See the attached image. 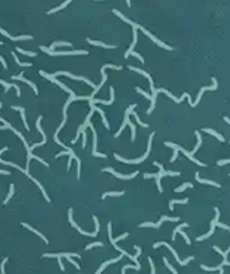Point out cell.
I'll return each instance as SVG.
<instances>
[{
    "instance_id": "d590c367",
    "label": "cell",
    "mask_w": 230,
    "mask_h": 274,
    "mask_svg": "<svg viewBox=\"0 0 230 274\" xmlns=\"http://www.w3.org/2000/svg\"><path fill=\"white\" fill-rule=\"evenodd\" d=\"M131 113H132V116H133L135 118H136V121L139 122V125H140V126H143V128H148V124H145V122H143V121L140 120V117H139V114L136 113V111H135V109H133V110H131Z\"/></svg>"
},
{
    "instance_id": "d6a6232c",
    "label": "cell",
    "mask_w": 230,
    "mask_h": 274,
    "mask_svg": "<svg viewBox=\"0 0 230 274\" xmlns=\"http://www.w3.org/2000/svg\"><path fill=\"white\" fill-rule=\"evenodd\" d=\"M213 249H214V250H215V251H217V253H218V254H221L222 257H224V261H228V254H229V253H230V246H229V249H228V250H226V251H222V250H221V249H219V247H218V246H214V247H213Z\"/></svg>"
},
{
    "instance_id": "4fadbf2b",
    "label": "cell",
    "mask_w": 230,
    "mask_h": 274,
    "mask_svg": "<svg viewBox=\"0 0 230 274\" xmlns=\"http://www.w3.org/2000/svg\"><path fill=\"white\" fill-rule=\"evenodd\" d=\"M102 171H104V172H109V174L114 175V176L118 177V179H123V180H132V179H133V177H136L137 175H139V171H135L133 174H131V175H123V174H118V172H116V171L113 170V168H110V167L104 168Z\"/></svg>"
},
{
    "instance_id": "681fc988",
    "label": "cell",
    "mask_w": 230,
    "mask_h": 274,
    "mask_svg": "<svg viewBox=\"0 0 230 274\" xmlns=\"http://www.w3.org/2000/svg\"><path fill=\"white\" fill-rule=\"evenodd\" d=\"M67 261H69L70 263H73V265H74V266H76V268H77V269H78V270L81 269V266H80V265H78V263H77V262H76V261H74V259L72 258V257H67Z\"/></svg>"
},
{
    "instance_id": "91938a15",
    "label": "cell",
    "mask_w": 230,
    "mask_h": 274,
    "mask_svg": "<svg viewBox=\"0 0 230 274\" xmlns=\"http://www.w3.org/2000/svg\"><path fill=\"white\" fill-rule=\"evenodd\" d=\"M127 4H128V7H131V0H127Z\"/></svg>"
},
{
    "instance_id": "f5cc1de1",
    "label": "cell",
    "mask_w": 230,
    "mask_h": 274,
    "mask_svg": "<svg viewBox=\"0 0 230 274\" xmlns=\"http://www.w3.org/2000/svg\"><path fill=\"white\" fill-rule=\"evenodd\" d=\"M178 152H179L178 149H174V155H172V157L170 159V161H171V163H174V161L176 160V157H178Z\"/></svg>"
},
{
    "instance_id": "7dc6e473",
    "label": "cell",
    "mask_w": 230,
    "mask_h": 274,
    "mask_svg": "<svg viewBox=\"0 0 230 274\" xmlns=\"http://www.w3.org/2000/svg\"><path fill=\"white\" fill-rule=\"evenodd\" d=\"M179 232H180V235L183 236V239L186 241V243H187V245H191V241H190V238H188V235L186 234V232H183V231H182V230H180V231H179Z\"/></svg>"
},
{
    "instance_id": "9a60e30c",
    "label": "cell",
    "mask_w": 230,
    "mask_h": 274,
    "mask_svg": "<svg viewBox=\"0 0 230 274\" xmlns=\"http://www.w3.org/2000/svg\"><path fill=\"white\" fill-rule=\"evenodd\" d=\"M40 121H42V116H39L38 117V120H36V128H38V130L40 132V134H42V137H43V140L40 141V143H35V144H32L31 147V151L32 149H35V148H38V147H42V145H45L46 143H47V137H46V133H45V130L42 129V126H40Z\"/></svg>"
},
{
    "instance_id": "f907efd6",
    "label": "cell",
    "mask_w": 230,
    "mask_h": 274,
    "mask_svg": "<svg viewBox=\"0 0 230 274\" xmlns=\"http://www.w3.org/2000/svg\"><path fill=\"white\" fill-rule=\"evenodd\" d=\"M81 137H82V148H85L86 141H87V138H86V133H85V132H82V133H81Z\"/></svg>"
},
{
    "instance_id": "ba28073f",
    "label": "cell",
    "mask_w": 230,
    "mask_h": 274,
    "mask_svg": "<svg viewBox=\"0 0 230 274\" xmlns=\"http://www.w3.org/2000/svg\"><path fill=\"white\" fill-rule=\"evenodd\" d=\"M165 147H170V148H172V149H178V151H180V152L184 155L186 157H187V159H190L191 161H194L195 164H198L199 167H206V164H205V163H202V161H199L198 159H195V157H194V156H192V155L190 153V152H187V151L184 149V148H182L180 145H178V144H172V143H165Z\"/></svg>"
},
{
    "instance_id": "5b68a950",
    "label": "cell",
    "mask_w": 230,
    "mask_h": 274,
    "mask_svg": "<svg viewBox=\"0 0 230 274\" xmlns=\"http://www.w3.org/2000/svg\"><path fill=\"white\" fill-rule=\"evenodd\" d=\"M40 50L43 53L49 54V55H53V57H58V55H86L89 51L86 50H74V51H54V50H50L49 47H45V46H40Z\"/></svg>"
},
{
    "instance_id": "ee69618b",
    "label": "cell",
    "mask_w": 230,
    "mask_h": 274,
    "mask_svg": "<svg viewBox=\"0 0 230 274\" xmlns=\"http://www.w3.org/2000/svg\"><path fill=\"white\" fill-rule=\"evenodd\" d=\"M136 91H137V93H140V94H141V96H143V97H145V98H147V100H150V101L152 100V97L150 96V94H148V93H147V91L141 90V89H140V87H136Z\"/></svg>"
},
{
    "instance_id": "e0dca14e",
    "label": "cell",
    "mask_w": 230,
    "mask_h": 274,
    "mask_svg": "<svg viewBox=\"0 0 230 274\" xmlns=\"http://www.w3.org/2000/svg\"><path fill=\"white\" fill-rule=\"evenodd\" d=\"M108 236H109L110 245H113V246H114L118 241L128 238V236H129V234H128V232H125V234H121L120 236H117V238H113V236H112V223H108Z\"/></svg>"
},
{
    "instance_id": "52a82bcc",
    "label": "cell",
    "mask_w": 230,
    "mask_h": 274,
    "mask_svg": "<svg viewBox=\"0 0 230 274\" xmlns=\"http://www.w3.org/2000/svg\"><path fill=\"white\" fill-rule=\"evenodd\" d=\"M53 77H58V75H65V77H67V78H72V79H76V81H82V82H85L86 85H89L90 87H93V89H96V85L92 82L90 79H87V78H85V77H81V75H74V74H72V73H69V71H57V73H53L51 74Z\"/></svg>"
},
{
    "instance_id": "2e32d148",
    "label": "cell",
    "mask_w": 230,
    "mask_h": 274,
    "mask_svg": "<svg viewBox=\"0 0 230 274\" xmlns=\"http://www.w3.org/2000/svg\"><path fill=\"white\" fill-rule=\"evenodd\" d=\"M135 108H136V105H131V106L128 108L127 110H125V114H124V121H123V124H121V126H120V129H118V132H117L116 134H114V137H116V138H117V137L121 134V132L124 130V128L127 126L128 124H129V114H131V110H133Z\"/></svg>"
},
{
    "instance_id": "ffe728a7",
    "label": "cell",
    "mask_w": 230,
    "mask_h": 274,
    "mask_svg": "<svg viewBox=\"0 0 230 274\" xmlns=\"http://www.w3.org/2000/svg\"><path fill=\"white\" fill-rule=\"evenodd\" d=\"M129 70H132V71H136V73H139V74H141V75H144L145 78H147L148 81H150L151 91H154V90H155V86H154V79H152V77H151V74H150V73L144 71V70H141V69H137V67H133V66H129Z\"/></svg>"
},
{
    "instance_id": "74e56055",
    "label": "cell",
    "mask_w": 230,
    "mask_h": 274,
    "mask_svg": "<svg viewBox=\"0 0 230 274\" xmlns=\"http://www.w3.org/2000/svg\"><path fill=\"white\" fill-rule=\"evenodd\" d=\"M13 191H15V185L11 184V185H9V192H8V195L6 196V199H4V202H3V204H7V203L9 202V199H11V198H12V195H13Z\"/></svg>"
},
{
    "instance_id": "7a4b0ae2",
    "label": "cell",
    "mask_w": 230,
    "mask_h": 274,
    "mask_svg": "<svg viewBox=\"0 0 230 274\" xmlns=\"http://www.w3.org/2000/svg\"><path fill=\"white\" fill-rule=\"evenodd\" d=\"M7 151H8V147H4V148H2V149H0V163H2V164H6V165H9V167H13V168H16V170H19L20 172H23V174H24L26 176H28V177L31 179V180H32L34 183H35L36 185H38L40 191H42V194H43V196H45L46 202H50V198H49V195H47L46 189L42 187V184H40V183H39L38 180H36L35 177H34V176H31V175H30V172H28V171H27V170H23L22 167H19V165H18V164H15V163H11V161H6V160H3V159H2V155L4 153V152H7Z\"/></svg>"
},
{
    "instance_id": "60d3db41",
    "label": "cell",
    "mask_w": 230,
    "mask_h": 274,
    "mask_svg": "<svg viewBox=\"0 0 230 274\" xmlns=\"http://www.w3.org/2000/svg\"><path fill=\"white\" fill-rule=\"evenodd\" d=\"M201 268L203 269V270H206V272H215V270H221L224 266L222 265H218V266H215V268H209V266H205V265H201Z\"/></svg>"
},
{
    "instance_id": "7402d4cb",
    "label": "cell",
    "mask_w": 230,
    "mask_h": 274,
    "mask_svg": "<svg viewBox=\"0 0 230 274\" xmlns=\"http://www.w3.org/2000/svg\"><path fill=\"white\" fill-rule=\"evenodd\" d=\"M0 85L4 86L6 93H7V91H8L9 89H11V87H13V89L16 90V96L20 97V89H19V86H18V85H15V83H7L6 81H3V79H0Z\"/></svg>"
},
{
    "instance_id": "8992f818",
    "label": "cell",
    "mask_w": 230,
    "mask_h": 274,
    "mask_svg": "<svg viewBox=\"0 0 230 274\" xmlns=\"http://www.w3.org/2000/svg\"><path fill=\"white\" fill-rule=\"evenodd\" d=\"M160 246H165V247H167L168 250H170V251L172 253V255L175 257V259H176V261H178V263H179V265H182V266H186V265H187L188 262H190V261H192V259H194V257L191 255V257H188V258H186L184 261H180V258H179L178 253L175 251V250L172 249V246H171V245H168L167 242H156V243H155V245H154V249H158V247H160Z\"/></svg>"
},
{
    "instance_id": "816d5d0a",
    "label": "cell",
    "mask_w": 230,
    "mask_h": 274,
    "mask_svg": "<svg viewBox=\"0 0 230 274\" xmlns=\"http://www.w3.org/2000/svg\"><path fill=\"white\" fill-rule=\"evenodd\" d=\"M7 261H8V258H4V259H3V262H2V266H0V269H2V274H6V270H4V266H6V263H7Z\"/></svg>"
},
{
    "instance_id": "7c38bea8",
    "label": "cell",
    "mask_w": 230,
    "mask_h": 274,
    "mask_svg": "<svg viewBox=\"0 0 230 274\" xmlns=\"http://www.w3.org/2000/svg\"><path fill=\"white\" fill-rule=\"evenodd\" d=\"M154 165L159 168V172L156 174V177H155V179H156L158 189H159V192H163V187H161V177H163V176H167V171H165L163 165H161L160 163H158V161H155Z\"/></svg>"
},
{
    "instance_id": "cb8c5ba5",
    "label": "cell",
    "mask_w": 230,
    "mask_h": 274,
    "mask_svg": "<svg viewBox=\"0 0 230 274\" xmlns=\"http://www.w3.org/2000/svg\"><path fill=\"white\" fill-rule=\"evenodd\" d=\"M121 258H123V255H120V257H117V258H113V259H110V261H106V262H104L102 265L100 266V269L96 272V274H101L102 273V270L106 268L108 265H110V263H116V262H118V261H121Z\"/></svg>"
},
{
    "instance_id": "7bdbcfd3",
    "label": "cell",
    "mask_w": 230,
    "mask_h": 274,
    "mask_svg": "<svg viewBox=\"0 0 230 274\" xmlns=\"http://www.w3.org/2000/svg\"><path fill=\"white\" fill-rule=\"evenodd\" d=\"M102 242H93V243H90V245H87L86 247H85V250H90V249H93V247H102Z\"/></svg>"
},
{
    "instance_id": "5bb4252c",
    "label": "cell",
    "mask_w": 230,
    "mask_h": 274,
    "mask_svg": "<svg viewBox=\"0 0 230 274\" xmlns=\"http://www.w3.org/2000/svg\"><path fill=\"white\" fill-rule=\"evenodd\" d=\"M90 129H92V133H93V152L92 155L94 157H101V159H106V155L105 153H100L98 151H97V133H96V129H94V126L92 124H89Z\"/></svg>"
},
{
    "instance_id": "f6af8a7d",
    "label": "cell",
    "mask_w": 230,
    "mask_h": 274,
    "mask_svg": "<svg viewBox=\"0 0 230 274\" xmlns=\"http://www.w3.org/2000/svg\"><path fill=\"white\" fill-rule=\"evenodd\" d=\"M129 55H133L135 58H137V59L140 60L141 63H144V58H143V57H141V55H140V54H139V53H136V51H131V53H129Z\"/></svg>"
},
{
    "instance_id": "c3c4849f",
    "label": "cell",
    "mask_w": 230,
    "mask_h": 274,
    "mask_svg": "<svg viewBox=\"0 0 230 274\" xmlns=\"http://www.w3.org/2000/svg\"><path fill=\"white\" fill-rule=\"evenodd\" d=\"M225 164H230V159H225V160H218L217 161V165L218 167H222Z\"/></svg>"
},
{
    "instance_id": "f546056e",
    "label": "cell",
    "mask_w": 230,
    "mask_h": 274,
    "mask_svg": "<svg viewBox=\"0 0 230 274\" xmlns=\"http://www.w3.org/2000/svg\"><path fill=\"white\" fill-rule=\"evenodd\" d=\"M94 110H96V111H98V113H100L101 118H102V122H104V125H105V128H106V129H110L109 122H108V120H106V117H105V113H104V111L101 110L100 108H97V106H94Z\"/></svg>"
},
{
    "instance_id": "d4e9b609",
    "label": "cell",
    "mask_w": 230,
    "mask_h": 274,
    "mask_svg": "<svg viewBox=\"0 0 230 274\" xmlns=\"http://www.w3.org/2000/svg\"><path fill=\"white\" fill-rule=\"evenodd\" d=\"M22 226H23V227H26V228H28L30 231H32V232H34V234H36L38 236H40V238H42V239H43V241H45L46 243H49V239H47V238H46V236L43 235V234H40V232L38 231V230H35V228H34L32 226H30L28 223H22Z\"/></svg>"
},
{
    "instance_id": "11a10c76",
    "label": "cell",
    "mask_w": 230,
    "mask_h": 274,
    "mask_svg": "<svg viewBox=\"0 0 230 274\" xmlns=\"http://www.w3.org/2000/svg\"><path fill=\"white\" fill-rule=\"evenodd\" d=\"M217 226H219V227H222V228H225V230H229V231H230V227H229V226H226V225H224V223H219L218 222Z\"/></svg>"
},
{
    "instance_id": "f35d334b",
    "label": "cell",
    "mask_w": 230,
    "mask_h": 274,
    "mask_svg": "<svg viewBox=\"0 0 230 274\" xmlns=\"http://www.w3.org/2000/svg\"><path fill=\"white\" fill-rule=\"evenodd\" d=\"M186 188H192V184L191 183H184V184H182L180 187L175 188V192H183Z\"/></svg>"
},
{
    "instance_id": "4dcf8cb0",
    "label": "cell",
    "mask_w": 230,
    "mask_h": 274,
    "mask_svg": "<svg viewBox=\"0 0 230 274\" xmlns=\"http://www.w3.org/2000/svg\"><path fill=\"white\" fill-rule=\"evenodd\" d=\"M125 194L124 191H117V192H114V191H109V192H105V194H102V196H101V199H105V198H108V196H123Z\"/></svg>"
},
{
    "instance_id": "4316f807",
    "label": "cell",
    "mask_w": 230,
    "mask_h": 274,
    "mask_svg": "<svg viewBox=\"0 0 230 274\" xmlns=\"http://www.w3.org/2000/svg\"><path fill=\"white\" fill-rule=\"evenodd\" d=\"M195 179L199 181V183H202V184H209V185H214V187H221V184H218V183H215V181H211V180H207V179H201V176H199V174L197 172L195 174Z\"/></svg>"
},
{
    "instance_id": "9c48e42d",
    "label": "cell",
    "mask_w": 230,
    "mask_h": 274,
    "mask_svg": "<svg viewBox=\"0 0 230 274\" xmlns=\"http://www.w3.org/2000/svg\"><path fill=\"white\" fill-rule=\"evenodd\" d=\"M39 74H40V75H42V77H45L46 79L51 81L53 83H55L57 86H59V87H61V89H62V90L67 91V93H69L70 96H72V94H74V91H73L72 89H70V87H67L66 85H63V82H61V81H58V79L55 78V77H53L51 74H47V73H45V71H43V70H40V71H39Z\"/></svg>"
},
{
    "instance_id": "6f0895ef",
    "label": "cell",
    "mask_w": 230,
    "mask_h": 274,
    "mask_svg": "<svg viewBox=\"0 0 230 274\" xmlns=\"http://www.w3.org/2000/svg\"><path fill=\"white\" fill-rule=\"evenodd\" d=\"M0 174H3V175H9V171H3V170H0Z\"/></svg>"
},
{
    "instance_id": "8d00e7d4",
    "label": "cell",
    "mask_w": 230,
    "mask_h": 274,
    "mask_svg": "<svg viewBox=\"0 0 230 274\" xmlns=\"http://www.w3.org/2000/svg\"><path fill=\"white\" fill-rule=\"evenodd\" d=\"M59 46H67V47H70V46H72V43H70V42H54L53 45L49 47V49L50 50H54L55 47H59Z\"/></svg>"
},
{
    "instance_id": "83f0119b",
    "label": "cell",
    "mask_w": 230,
    "mask_h": 274,
    "mask_svg": "<svg viewBox=\"0 0 230 274\" xmlns=\"http://www.w3.org/2000/svg\"><path fill=\"white\" fill-rule=\"evenodd\" d=\"M186 203H188L187 198H186V199H172V200H170V210L172 211L175 204H186Z\"/></svg>"
},
{
    "instance_id": "94428289",
    "label": "cell",
    "mask_w": 230,
    "mask_h": 274,
    "mask_svg": "<svg viewBox=\"0 0 230 274\" xmlns=\"http://www.w3.org/2000/svg\"><path fill=\"white\" fill-rule=\"evenodd\" d=\"M0 45H3V42H0Z\"/></svg>"
},
{
    "instance_id": "44dd1931",
    "label": "cell",
    "mask_w": 230,
    "mask_h": 274,
    "mask_svg": "<svg viewBox=\"0 0 230 274\" xmlns=\"http://www.w3.org/2000/svg\"><path fill=\"white\" fill-rule=\"evenodd\" d=\"M12 109H13V110H19V111H20V116H22V120H23V124H24L26 130H30V126H28V124H27V118H26L24 108H22V106H15V105H12Z\"/></svg>"
},
{
    "instance_id": "277c9868",
    "label": "cell",
    "mask_w": 230,
    "mask_h": 274,
    "mask_svg": "<svg viewBox=\"0 0 230 274\" xmlns=\"http://www.w3.org/2000/svg\"><path fill=\"white\" fill-rule=\"evenodd\" d=\"M67 216H69V222H70V225H72L76 230H78L80 234H82V235H85V236H96L97 234H98V231H100V222H98V219H97V216H96V215L93 216V222L96 223V230H94V232H86V231H83V230L81 228L76 222H74V219H73V210H72V208L69 210V215H67Z\"/></svg>"
},
{
    "instance_id": "603a6c76",
    "label": "cell",
    "mask_w": 230,
    "mask_h": 274,
    "mask_svg": "<svg viewBox=\"0 0 230 274\" xmlns=\"http://www.w3.org/2000/svg\"><path fill=\"white\" fill-rule=\"evenodd\" d=\"M136 43H137V28H136V27H133V40H132V45L129 46L128 51L124 54L125 58H128V57H129V53H131V51H133V47L136 46Z\"/></svg>"
},
{
    "instance_id": "9f6ffc18",
    "label": "cell",
    "mask_w": 230,
    "mask_h": 274,
    "mask_svg": "<svg viewBox=\"0 0 230 274\" xmlns=\"http://www.w3.org/2000/svg\"><path fill=\"white\" fill-rule=\"evenodd\" d=\"M57 259H58V265H59L61 270L63 272V270H65V266H63V263H62V259H61V258H57Z\"/></svg>"
},
{
    "instance_id": "1f68e13d",
    "label": "cell",
    "mask_w": 230,
    "mask_h": 274,
    "mask_svg": "<svg viewBox=\"0 0 230 274\" xmlns=\"http://www.w3.org/2000/svg\"><path fill=\"white\" fill-rule=\"evenodd\" d=\"M203 132H206V133H209V134H213V136L217 137L219 141H225V138H224V136H222V134H219L218 132H215V130H213V129H209V128H206V129H203Z\"/></svg>"
},
{
    "instance_id": "30bf717a",
    "label": "cell",
    "mask_w": 230,
    "mask_h": 274,
    "mask_svg": "<svg viewBox=\"0 0 230 274\" xmlns=\"http://www.w3.org/2000/svg\"><path fill=\"white\" fill-rule=\"evenodd\" d=\"M106 69L121 70V69H123V67H121V66H116V65H104L102 67H101V74H102V81H101V82L98 83V85H97L96 89H94V91H93V94H94V96H96V93H97V91H98V90L101 89V87L104 86V83L106 82V79H108V77H106V74H105V70H106Z\"/></svg>"
},
{
    "instance_id": "6da1fadb",
    "label": "cell",
    "mask_w": 230,
    "mask_h": 274,
    "mask_svg": "<svg viewBox=\"0 0 230 274\" xmlns=\"http://www.w3.org/2000/svg\"><path fill=\"white\" fill-rule=\"evenodd\" d=\"M113 13H116V15H117V16H118V18H120L121 20H124V22H127L128 24H131L132 27H136L137 30H141V32H143V34H145V35H147V36H148V38H150L151 40H154V42L156 43L158 46L163 47V49H165V50H172V47H171V46L165 45V43H163V42H161V40H159V39L156 38V36H155V35H152V34H151L150 31H148V30H145L143 26H139L137 23H135V22H132V20H129V19L127 18V16H124V15H123V13H121L120 11H117V9H113Z\"/></svg>"
},
{
    "instance_id": "8fae6325",
    "label": "cell",
    "mask_w": 230,
    "mask_h": 274,
    "mask_svg": "<svg viewBox=\"0 0 230 274\" xmlns=\"http://www.w3.org/2000/svg\"><path fill=\"white\" fill-rule=\"evenodd\" d=\"M218 221H219V210H218V208H215V218H214V221L211 222V226H210V230H209V232H207V234H205V235L198 236L197 241H198V242H202V241H205V239L210 238V236L214 234V230H215V226H217Z\"/></svg>"
},
{
    "instance_id": "e575fe53",
    "label": "cell",
    "mask_w": 230,
    "mask_h": 274,
    "mask_svg": "<svg viewBox=\"0 0 230 274\" xmlns=\"http://www.w3.org/2000/svg\"><path fill=\"white\" fill-rule=\"evenodd\" d=\"M12 57H13V59H15V62L18 63L19 66H23V67H30V66L32 65L31 62H20V60H19V58H18V57H16V54H15V53H12Z\"/></svg>"
},
{
    "instance_id": "3957f363",
    "label": "cell",
    "mask_w": 230,
    "mask_h": 274,
    "mask_svg": "<svg viewBox=\"0 0 230 274\" xmlns=\"http://www.w3.org/2000/svg\"><path fill=\"white\" fill-rule=\"evenodd\" d=\"M154 136H155V133H151L150 134V137H148V145H147V151H145V153L141 157H137V159H133V160H128V159H124V157H121L120 155H117V153H114V159L116 160H118L120 163H125V164H140V163H143V161L147 159L148 156H150V153H151V148H152V140H154Z\"/></svg>"
},
{
    "instance_id": "ac0fdd59",
    "label": "cell",
    "mask_w": 230,
    "mask_h": 274,
    "mask_svg": "<svg viewBox=\"0 0 230 274\" xmlns=\"http://www.w3.org/2000/svg\"><path fill=\"white\" fill-rule=\"evenodd\" d=\"M43 258H62V257H76V258H81L80 254H77V253H58V254H51V253H46V254L42 255Z\"/></svg>"
},
{
    "instance_id": "db71d44e",
    "label": "cell",
    "mask_w": 230,
    "mask_h": 274,
    "mask_svg": "<svg viewBox=\"0 0 230 274\" xmlns=\"http://www.w3.org/2000/svg\"><path fill=\"white\" fill-rule=\"evenodd\" d=\"M148 262H150V265H151V274H155V266H154L152 258H148Z\"/></svg>"
},
{
    "instance_id": "680465c9",
    "label": "cell",
    "mask_w": 230,
    "mask_h": 274,
    "mask_svg": "<svg viewBox=\"0 0 230 274\" xmlns=\"http://www.w3.org/2000/svg\"><path fill=\"white\" fill-rule=\"evenodd\" d=\"M224 120H225L226 122H228V124L230 125V118H229V117H226V116H225V117H224Z\"/></svg>"
},
{
    "instance_id": "836d02e7",
    "label": "cell",
    "mask_w": 230,
    "mask_h": 274,
    "mask_svg": "<svg viewBox=\"0 0 230 274\" xmlns=\"http://www.w3.org/2000/svg\"><path fill=\"white\" fill-rule=\"evenodd\" d=\"M183 227H188V223H182V225H179L178 227H175V230H174V232H172V241H175V238H176V234L179 231H180Z\"/></svg>"
},
{
    "instance_id": "b9f144b4",
    "label": "cell",
    "mask_w": 230,
    "mask_h": 274,
    "mask_svg": "<svg viewBox=\"0 0 230 274\" xmlns=\"http://www.w3.org/2000/svg\"><path fill=\"white\" fill-rule=\"evenodd\" d=\"M16 51L24 54V55H28V57H36V53H32V51H27V50H23L20 47H16Z\"/></svg>"
},
{
    "instance_id": "bcb514c9",
    "label": "cell",
    "mask_w": 230,
    "mask_h": 274,
    "mask_svg": "<svg viewBox=\"0 0 230 274\" xmlns=\"http://www.w3.org/2000/svg\"><path fill=\"white\" fill-rule=\"evenodd\" d=\"M127 269H135V270H140V268L139 266H132V265H125L124 268H123V270H121V274H125V270Z\"/></svg>"
},
{
    "instance_id": "ab89813d",
    "label": "cell",
    "mask_w": 230,
    "mask_h": 274,
    "mask_svg": "<svg viewBox=\"0 0 230 274\" xmlns=\"http://www.w3.org/2000/svg\"><path fill=\"white\" fill-rule=\"evenodd\" d=\"M128 126L131 128V133H132L131 140H132V141H135V140H136V126H135V125L132 124L131 121H129V124H128Z\"/></svg>"
},
{
    "instance_id": "484cf974",
    "label": "cell",
    "mask_w": 230,
    "mask_h": 274,
    "mask_svg": "<svg viewBox=\"0 0 230 274\" xmlns=\"http://www.w3.org/2000/svg\"><path fill=\"white\" fill-rule=\"evenodd\" d=\"M86 40H87V43H90V45H93V46H100V47H104V49H116V46H114V45H105V43H102V42H98V40H92L89 38H87Z\"/></svg>"
},
{
    "instance_id": "d6986e66",
    "label": "cell",
    "mask_w": 230,
    "mask_h": 274,
    "mask_svg": "<svg viewBox=\"0 0 230 274\" xmlns=\"http://www.w3.org/2000/svg\"><path fill=\"white\" fill-rule=\"evenodd\" d=\"M12 79L13 81H22V82H24V83H27V85H28L30 87H31V89L34 90V93L35 94H38V87H36V85L34 82H31V81L30 79H27V78H24V77H23V74H19V75H12Z\"/></svg>"
},
{
    "instance_id": "f1b7e54d",
    "label": "cell",
    "mask_w": 230,
    "mask_h": 274,
    "mask_svg": "<svg viewBox=\"0 0 230 274\" xmlns=\"http://www.w3.org/2000/svg\"><path fill=\"white\" fill-rule=\"evenodd\" d=\"M195 136H197V140H198V143H197V145H195V148H194V149H192V151L190 152V153L192 155V156H194V153H195V152H197V151L199 149V148H201V145H202V137H201V133H199L198 130L195 132Z\"/></svg>"
}]
</instances>
